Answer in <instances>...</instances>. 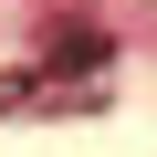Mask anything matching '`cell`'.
Returning <instances> with one entry per match:
<instances>
[]
</instances>
